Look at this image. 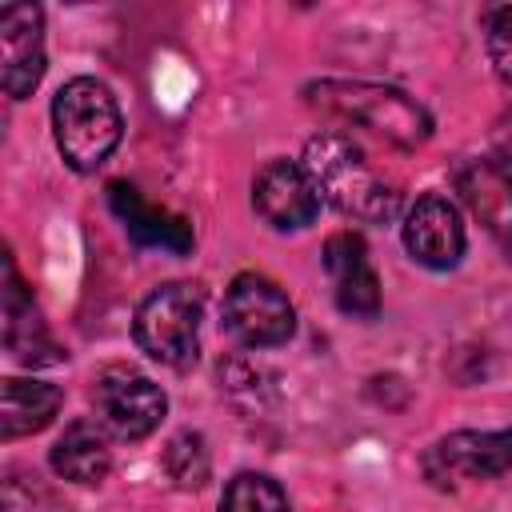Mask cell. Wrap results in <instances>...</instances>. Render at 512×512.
Here are the masks:
<instances>
[{
  "mask_svg": "<svg viewBox=\"0 0 512 512\" xmlns=\"http://www.w3.org/2000/svg\"><path fill=\"white\" fill-rule=\"evenodd\" d=\"M224 328L244 348H276L296 332V312L276 280L240 272L224 292Z\"/></svg>",
  "mask_w": 512,
  "mask_h": 512,
  "instance_id": "8992f818",
  "label": "cell"
},
{
  "mask_svg": "<svg viewBox=\"0 0 512 512\" xmlns=\"http://www.w3.org/2000/svg\"><path fill=\"white\" fill-rule=\"evenodd\" d=\"M404 248L424 268H456L464 256V224L448 196L428 192L404 216Z\"/></svg>",
  "mask_w": 512,
  "mask_h": 512,
  "instance_id": "30bf717a",
  "label": "cell"
},
{
  "mask_svg": "<svg viewBox=\"0 0 512 512\" xmlns=\"http://www.w3.org/2000/svg\"><path fill=\"white\" fill-rule=\"evenodd\" d=\"M200 308L204 296L196 284H160L152 288L132 320V336L144 356L164 368H192L200 352Z\"/></svg>",
  "mask_w": 512,
  "mask_h": 512,
  "instance_id": "277c9868",
  "label": "cell"
},
{
  "mask_svg": "<svg viewBox=\"0 0 512 512\" xmlns=\"http://www.w3.org/2000/svg\"><path fill=\"white\" fill-rule=\"evenodd\" d=\"M92 408L100 416V428L116 440H144L160 428L168 412V396L156 380H148L136 368L112 364L92 380Z\"/></svg>",
  "mask_w": 512,
  "mask_h": 512,
  "instance_id": "5b68a950",
  "label": "cell"
},
{
  "mask_svg": "<svg viewBox=\"0 0 512 512\" xmlns=\"http://www.w3.org/2000/svg\"><path fill=\"white\" fill-rule=\"evenodd\" d=\"M108 204L116 212V220L124 224V232L140 244V248H160V252H172V256H184L192 252V224L168 208H156L148 204L132 184L124 180H112L108 184Z\"/></svg>",
  "mask_w": 512,
  "mask_h": 512,
  "instance_id": "7c38bea8",
  "label": "cell"
},
{
  "mask_svg": "<svg viewBox=\"0 0 512 512\" xmlns=\"http://www.w3.org/2000/svg\"><path fill=\"white\" fill-rule=\"evenodd\" d=\"M252 208L280 232L308 228L320 212V192L304 164L292 160H268L252 180Z\"/></svg>",
  "mask_w": 512,
  "mask_h": 512,
  "instance_id": "9c48e42d",
  "label": "cell"
},
{
  "mask_svg": "<svg viewBox=\"0 0 512 512\" xmlns=\"http://www.w3.org/2000/svg\"><path fill=\"white\" fill-rule=\"evenodd\" d=\"M220 512H288V496L272 476L240 472L220 496Z\"/></svg>",
  "mask_w": 512,
  "mask_h": 512,
  "instance_id": "e0dca14e",
  "label": "cell"
},
{
  "mask_svg": "<svg viewBox=\"0 0 512 512\" xmlns=\"http://www.w3.org/2000/svg\"><path fill=\"white\" fill-rule=\"evenodd\" d=\"M44 76V12L36 4L0 8V84L12 100L32 96Z\"/></svg>",
  "mask_w": 512,
  "mask_h": 512,
  "instance_id": "52a82bcc",
  "label": "cell"
},
{
  "mask_svg": "<svg viewBox=\"0 0 512 512\" xmlns=\"http://www.w3.org/2000/svg\"><path fill=\"white\" fill-rule=\"evenodd\" d=\"M484 44L496 76L512 84V4H496L484 12Z\"/></svg>",
  "mask_w": 512,
  "mask_h": 512,
  "instance_id": "d6986e66",
  "label": "cell"
},
{
  "mask_svg": "<svg viewBox=\"0 0 512 512\" xmlns=\"http://www.w3.org/2000/svg\"><path fill=\"white\" fill-rule=\"evenodd\" d=\"M308 100L348 124L384 136L396 148H420L432 136V116L408 92L372 80H316L304 88Z\"/></svg>",
  "mask_w": 512,
  "mask_h": 512,
  "instance_id": "7a4b0ae2",
  "label": "cell"
},
{
  "mask_svg": "<svg viewBox=\"0 0 512 512\" xmlns=\"http://www.w3.org/2000/svg\"><path fill=\"white\" fill-rule=\"evenodd\" d=\"M52 468L72 484H100L112 468V448L104 428H96L92 420H72L64 436L52 444Z\"/></svg>",
  "mask_w": 512,
  "mask_h": 512,
  "instance_id": "2e32d148",
  "label": "cell"
},
{
  "mask_svg": "<svg viewBox=\"0 0 512 512\" xmlns=\"http://www.w3.org/2000/svg\"><path fill=\"white\" fill-rule=\"evenodd\" d=\"M164 468H168V476L180 488H200L208 480V448H204V436H196V432L172 436L168 448H164Z\"/></svg>",
  "mask_w": 512,
  "mask_h": 512,
  "instance_id": "ac0fdd59",
  "label": "cell"
},
{
  "mask_svg": "<svg viewBox=\"0 0 512 512\" xmlns=\"http://www.w3.org/2000/svg\"><path fill=\"white\" fill-rule=\"evenodd\" d=\"M60 400L64 396L56 384L8 376L0 384V436L16 440V436H32V432L48 428L52 416L60 412Z\"/></svg>",
  "mask_w": 512,
  "mask_h": 512,
  "instance_id": "9a60e30c",
  "label": "cell"
},
{
  "mask_svg": "<svg viewBox=\"0 0 512 512\" xmlns=\"http://www.w3.org/2000/svg\"><path fill=\"white\" fill-rule=\"evenodd\" d=\"M4 276H8V288H4V348L12 352V360H20L28 368L60 364L64 348L48 336V328H44L40 312L32 308V296L24 292L12 260H4Z\"/></svg>",
  "mask_w": 512,
  "mask_h": 512,
  "instance_id": "4fadbf2b",
  "label": "cell"
},
{
  "mask_svg": "<svg viewBox=\"0 0 512 512\" xmlns=\"http://www.w3.org/2000/svg\"><path fill=\"white\" fill-rule=\"evenodd\" d=\"M52 132H56V148L68 160V168L96 172L112 156L124 132V120H120V108L108 84L92 76L68 80L52 96Z\"/></svg>",
  "mask_w": 512,
  "mask_h": 512,
  "instance_id": "3957f363",
  "label": "cell"
},
{
  "mask_svg": "<svg viewBox=\"0 0 512 512\" xmlns=\"http://www.w3.org/2000/svg\"><path fill=\"white\" fill-rule=\"evenodd\" d=\"M324 268L336 288L340 312L356 320H372L380 312V276L368 260V244L356 232H336L324 240Z\"/></svg>",
  "mask_w": 512,
  "mask_h": 512,
  "instance_id": "8fae6325",
  "label": "cell"
},
{
  "mask_svg": "<svg viewBox=\"0 0 512 512\" xmlns=\"http://www.w3.org/2000/svg\"><path fill=\"white\" fill-rule=\"evenodd\" d=\"M460 184L476 216H484L492 232L512 236V140L500 144L488 160H476Z\"/></svg>",
  "mask_w": 512,
  "mask_h": 512,
  "instance_id": "5bb4252c",
  "label": "cell"
},
{
  "mask_svg": "<svg viewBox=\"0 0 512 512\" xmlns=\"http://www.w3.org/2000/svg\"><path fill=\"white\" fill-rule=\"evenodd\" d=\"M424 468L436 484H448L452 476L464 480H488L512 472V428L496 432H452L436 440L424 456Z\"/></svg>",
  "mask_w": 512,
  "mask_h": 512,
  "instance_id": "ba28073f",
  "label": "cell"
},
{
  "mask_svg": "<svg viewBox=\"0 0 512 512\" xmlns=\"http://www.w3.org/2000/svg\"><path fill=\"white\" fill-rule=\"evenodd\" d=\"M304 172L312 176L320 200H328L336 212L364 220V224H384L400 208L396 184H388L364 156L356 140L344 132H320L304 148Z\"/></svg>",
  "mask_w": 512,
  "mask_h": 512,
  "instance_id": "6da1fadb",
  "label": "cell"
}]
</instances>
